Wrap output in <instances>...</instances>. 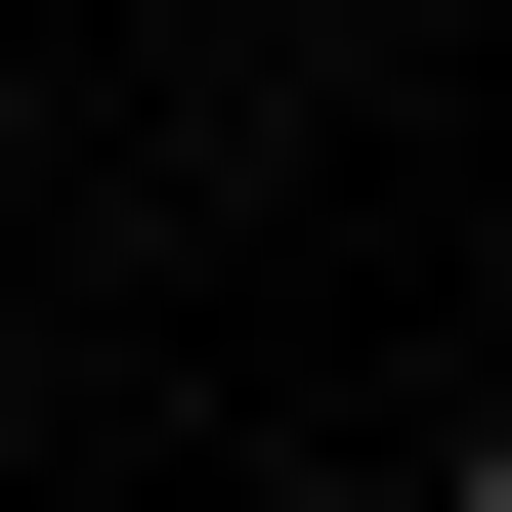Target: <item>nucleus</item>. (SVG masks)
<instances>
[{
  "label": "nucleus",
  "mask_w": 512,
  "mask_h": 512,
  "mask_svg": "<svg viewBox=\"0 0 512 512\" xmlns=\"http://www.w3.org/2000/svg\"><path fill=\"white\" fill-rule=\"evenodd\" d=\"M427 512H512V384H470V427H427Z\"/></svg>",
  "instance_id": "obj_1"
}]
</instances>
